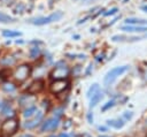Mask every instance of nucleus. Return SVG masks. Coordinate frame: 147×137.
Listing matches in <instances>:
<instances>
[{
  "mask_svg": "<svg viewBox=\"0 0 147 137\" xmlns=\"http://www.w3.org/2000/svg\"><path fill=\"white\" fill-rule=\"evenodd\" d=\"M74 38H75V39H78V38H79V36H78V35H75V36H74Z\"/></svg>",
  "mask_w": 147,
  "mask_h": 137,
  "instance_id": "38",
  "label": "nucleus"
},
{
  "mask_svg": "<svg viewBox=\"0 0 147 137\" xmlns=\"http://www.w3.org/2000/svg\"><path fill=\"white\" fill-rule=\"evenodd\" d=\"M62 112H63V109L62 108H56L55 111H54V116H56V117H61V115H62Z\"/></svg>",
  "mask_w": 147,
  "mask_h": 137,
  "instance_id": "25",
  "label": "nucleus"
},
{
  "mask_svg": "<svg viewBox=\"0 0 147 137\" xmlns=\"http://www.w3.org/2000/svg\"><path fill=\"white\" fill-rule=\"evenodd\" d=\"M31 74V67L29 64H22L16 68L14 73V78L17 82H24Z\"/></svg>",
  "mask_w": 147,
  "mask_h": 137,
  "instance_id": "5",
  "label": "nucleus"
},
{
  "mask_svg": "<svg viewBox=\"0 0 147 137\" xmlns=\"http://www.w3.org/2000/svg\"><path fill=\"white\" fill-rule=\"evenodd\" d=\"M92 70H93V64H92V63H90V64H88V67H87V69H86V71H85V75H86V76H88V75L91 74V71H92Z\"/></svg>",
  "mask_w": 147,
  "mask_h": 137,
  "instance_id": "26",
  "label": "nucleus"
},
{
  "mask_svg": "<svg viewBox=\"0 0 147 137\" xmlns=\"http://www.w3.org/2000/svg\"><path fill=\"white\" fill-rule=\"evenodd\" d=\"M126 1H127V0H123V2H124V3H125V2H126Z\"/></svg>",
  "mask_w": 147,
  "mask_h": 137,
  "instance_id": "41",
  "label": "nucleus"
},
{
  "mask_svg": "<svg viewBox=\"0 0 147 137\" xmlns=\"http://www.w3.org/2000/svg\"><path fill=\"white\" fill-rule=\"evenodd\" d=\"M100 90V86H99V84L98 83H94V84H92L90 87H88V90H87V92H86V96H87V98H91V97H93L98 91Z\"/></svg>",
  "mask_w": 147,
  "mask_h": 137,
  "instance_id": "16",
  "label": "nucleus"
},
{
  "mask_svg": "<svg viewBox=\"0 0 147 137\" xmlns=\"http://www.w3.org/2000/svg\"><path fill=\"white\" fill-rule=\"evenodd\" d=\"M87 122L88 123H93V113L92 112L87 113Z\"/></svg>",
  "mask_w": 147,
  "mask_h": 137,
  "instance_id": "27",
  "label": "nucleus"
},
{
  "mask_svg": "<svg viewBox=\"0 0 147 137\" xmlns=\"http://www.w3.org/2000/svg\"><path fill=\"white\" fill-rule=\"evenodd\" d=\"M68 75H69V68L65 66V63H63V61L57 62V64L51 73V77L54 79H67Z\"/></svg>",
  "mask_w": 147,
  "mask_h": 137,
  "instance_id": "4",
  "label": "nucleus"
},
{
  "mask_svg": "<svg viewBox=\"0 0 147 137\" xmlns=\"http://www.w3.org/2000/svg\"><path fill=\"white\" fill-rule=\"evenodd\" d=\"M132 117H133V113H132V112H130V111H125V112L123 113V120H124V121L131 120Z\"/></svg>",
  "mask_w": 147,
  "mask_h": 137,
  "instance_id": "23",
  "label": "nucleus"
},
{
  "mask_svg": "<svg viewBox=\"0 0 147 137\" xmlns=\"http://www.w3.org/2000/svg\"><path fill=\"white\" fill-rule=\"evenodd\" d=\"M87 18H90V16H86V17H84V18H82V20H79V21H78V24H82V23H84V22H85Z\"/></svg>",
  "mask_w": 147,
  "mask_h": 137,
  "instance_id": "31",
  "label": "nucleus"
},
{
  "mask_svg": "<svg viewBox=\"0 0 147 137\" xmlns=\"http://www.w3.org/2000/svg\"><path fill=\"white\" fill-rule=\"evenodd\" d=\"M37 100V97L34 94H31V93H28V94H22L20 98H18V104L20 106H28V107H31V106H34L33 104L36 102Z\"/></svg>",
  "mask_w": 147,
  "mask_h": 137,
  "instance_id": "8",
  "label": "nucleus"
},
{
  "mask_svg": "<svg viewBox=\"0 0 147 137\" xmlns=\"http://www.w3.org/2000/svg\"><path fill=\"white\" fill-rule=\"evenodd\" d=\"M63 16V13L62 12H54L52 13L51 15L48 16H40V17H34V18H31L29 20L28 22L34 24V25H45V24H49L52 22H55V21H59L60 18H62Z\"/></svg>",
  "mask_w": 147,
  "mask_h": 137,
  "instance_id": "2",
  "label": "nucleus"
},
{
  "mask_svg": "<svg viewBox=\"0 0 147 137\" xmlns=\"http://www.w3.org/2000/svg\"><path fill=\"white\" fill-rule=\"evenodd\" d=\"M118 10V8L117 7H113L111 9H109V10H107L106 13H103V15L105 16H109V15H114V14H116V12Z\"/></svg>",
  "mask_w": 147,
  "mask_h": 137,
  "instance_id": "24",
  "label": "nucleus"
},
{
  "mask_svg": "<svg viewBox=\"0 0 147 137\" xmlns=\"http://www.w3.org/2000/svg\"><path fill=\"white\" fill-rule=\"evenodd\" d=\"M121 30L124 32H147V26H140V25H123L121 26Z\"/></svg>",
  "mask_w": 147,
  "mask_h": 137,
  "instance_id": "11",
  "label": "nucleus"
},
{
  "mask_svg": "<svg viewBox=\"0 0 147 137\" xmlns=\"http://www.w3.org/2000/svg\"><path fill=\"white\" fill-rule=\"evenodd\" d=\"M75 1H79V0H75ZM80 1H82V0H80Z\"/></svg>",
  "mask_w": 147,
  "mask_h": 137,
  "instance_id": "42",
  "label": "nucleus"
},
{
  "mask_svg": "<svg viewBox=\"0 0 147 137\" xmlns=\"http://www.w3.org/2000/svg\"><path fill=\"white\" fill-rule=\"evenodd\" d=\"M16 44H23V40H18V39H17V40H16Z\"/></svg>",
  "mask_w": 147,
  "mask_h": 137,
  "instance_id": "37",
  "label": "nucleus"
},
{
  "mask_svg": "<svg viewBox=\"0 0 147 137\" xmlns=\"http://www.w3.org/2000/svg\"><path fill=\"white\" fill-rule=\"evenodd\" d=\"M2 90L6 91V92H14V91L16 90V85H14V84L10 83V82H6V83H3V85H2Z\"/></svg>",
  "mask_w": 147,
  "mask_h": 137,
  "instance_id": "18",
  "label": "nucleus"
},
{
  "mask_svg": "<svg viewBox=\"0 0 147 137\" xmlns=\"http://www.w3.org/2000/svg\"><path fill=\"white\" fill-rule=\"evenodd\" d=\"M84 137H91V136H90V135H87V134H86V135H84Z\"/></svg>",
  "mask_w": 147,
  "mask_h": 137,
  "instance_id": "40",
  "label": "nucleus"
},
{
  "mask_svg": "<svg viewBox=\"0 0 147 137\" xmlns=\"http://www.w3.org/2000/svg\"><path fill=\"white\" fill-rule=\"evenodd\" d=\"M37 107L36 106H31V107H26L25 109H24V113H23V116L24 117H28V119H30V117H32V116H34L36 114H37Z\"/></svg>",
  "mask_w": 147,
  "mask_h": 137,
  "instance_id": "15",
  "label": "nucleus"
},
{
  "mask_svg": "<svg viewBox=\"0 0 147 137\" xmlns=\"http://www.w3.org/2000/svg\"><path fill=\"white\" fill-rule=\"evenodd\" d=\"M107 124L115 129H121L124 127L125 122L123 119H113V120H107Z\"/></svg>",
  "mask_w": 147,
  "mask_h": 137,
  "instance_id": "14",
  "label": "nucleus"
},
{
  "mask_svg": "<svg viewBox=\"0 0 147 137\" xmlns=\"http://www.w3.org/2000/svg\"><path fill=\"white\" fill-rule=\"evenodd\" d=\"M40 53H41V51H40V48L38 46H33L29 51V55H30L31 59H37L40 55Z\"/></svg>",
  "mask_w": 147,
  "mask_h": 137,
  "instance_id": "17",
  "label": "nucleus"
},
{
  "mask_svg": "<svg viewBox=\"0 0 147 137\" xmlns=\"http://www.w3.org/2000/svg\"><path fill=\"white\" fill-rule=\"evenodd\" d=\"M141 10H144V12H146V13H147V5L141 6Z\"/></svg>",
  "mask_w": 147,
  "mask_h": 137,
  "instance_id": "34",
  "label": "nucleus"
},
{
  "mask_svg": "<svg viewBox=\"0 0 147 137\" xmlns=\"http://www.w3.org/2000/svg\"><path fill=\"white\" fill-rule=\"evenodd\" d=\"M3 106H5V102L0 100V112H2V108H3Z\"/></svg>",
  "mask_w": 147,
  "mask_h": 137,
  "instance_id": "33",
  "label": "nucleus"
},
{
  "mask_svg": "<svg viewBox=\"0 0 147 137\" xmlns=\"http://www.w3.org/2000/svg\"><path fill=\"white\" fill-rule=\"evenodd\" d=\"M105 55H106V54H105V52H102L101 54H99V55H96V56H95V60H96V61H100V60H102V59L105 58Z\"/></svg>",
  "mask_w": 147,
  "mask_h": 137,
  "instance_id": "28",
  "label": "nucleus"
},
{
  "mask_svg": "<svg viewBox=\"0 0 147 137\" xmlns=\"http://www.w3.org/2000/svg\"><path fill=\"white\" fill-rule=\"evenodd\" d=\"M49 137H55V136H49Z\"/></svg>",
  "mask_w": 147,
  "mask_h": 137,
  "instance_id": "43",
  "label": "nucleus"
},
{
  "mask_svg": "<svg viewBox=\"0 0 147 137\" xmlns=\"http://www.w3.org/2000/svg\"><path fill=\"white\" fill-rule=\"evenodd\" d=\"M99 137H110V136H105V135H100Z\"/></svg>",
  "mask_w": 147,
  "mask_h": 137,
  "instance_id": "39",
  "label": "nucleus"
},
{
  "mask_svg": "<svg viewBox=\"0 0 147 137\" xmlns=\"http://www.w3.org/2000/svg\"><path fill=\"white\" fill-rule=\"evenodd\" d=\"M48 106H49V101L48 100H44L42 101V107H45L46 109H48Z\"/></svg>",
  "mask_w": 147,
  "mask_h": 137,
  "instance_id": "29",
  "label": "nucleus"
},
{
  "mask_svg": "<svg viewBox=\"0 0 147 137\" xmlns=\"http://www.w3.org/2000/svg\"><path fill=\"white\" fill-rule=\"evenodd\" d=\"M14 21H15V18H13L11 16L6 15V14L0 12V23H10V22H14Z\"/></svg>",
  "mask_w": 147,
  "mask_h": 137,
  "instance_id": "20",
  "label": "nucleus"
},
{
  "mask_svg": "<svg viewBox=\"0 0 147 137\" xmlns=\"http://www.w3.org/2000/svg\"><path fill=\"white\" fill-rule=\"evenodd\" d=\"M42 113L41 112H37V114L33 116V119H30V120H28V121H25L24 122V124H23V127L25 128V129H33V128H36L39 123H40V121H41V119H42Z\"/></svg>",
  "mask_w": 147,
  "mask_h": 137,
  "instance_id": "9",
  "label": "nucleus"
},
{
  "mask_svg": "<svg viewBox=\"0 0 147 137\" xmlns=\"http://www.w3.org/2000/svg\"><path fill=\"white\" fill-rule=\"evenodd\" d=\"M21 35H22V32H20V31H11V30H3L2 31L3 37H18Z\"/></svg>",
  "mask_w": 147,
  "mask_h": 137,
  "instance_id": "19",
  "label": "nucleus"
},
{
  "mask_svg": "<svg viewBox=\"0 0 147 137\" xmlns=\"http://www.w3.org/2000/svg\"><path fill=\"white\" fill-rule=\"evenodd\" d=\"M129 69H130V66H127V64H125V66H118V67H115V68L110 69V70L106 74V76H105V78H103V84H105L106 86H110V85L116 81V78H117L118 76L123 75V74L126 73Z\"/></svg>",
  "mask_w": 147,
  "mask_h": 137,
  "instance_id": "1",
  "label": "nucleus"
},
{
  "mask_svg": "<svg viewBox=\"0 0 147 137\" xmlns=\"http://www.w3.org/2000/svg\"><path fill=\"white\" fill-rule=\"evenodd\" d=\"M18 128V121L14 117H9L1 124V135L3 137H10L16 132Z\"/></svg>",
  "mask_w": 147,
  "mask_h": 137,
  "instance_id": "3",
  "label": "nucleus"
},
{
  "mask_svg": "<svg viewBox=\"0 0 147 137\" xmlns=\"http://www.w3.org/2000/svg\"><path fill=\"white\" fill-rule=\"evenodd\" d=\"M57 137H74L72 135H69V134H65V132H62V134H60Z\"/></svg>",
  "mask_w": 147,
  "mask_h": 137,
  "instance_id": "30",
  "label": "nucleus"
},
{
  "mask_svg": "<svg viewBox=\"0 0 147 137\" xmlns=\"http://www.w3.org/2000/svg\"><path fill=\"white\" fill-rule=\"evenodd\" d=\"M60 124V119L56 117V116H53V117H49L47 120H45L42 123H41V127H40V131L41 132H46V131H52V130H55Z\"/></svg>",
  "mask_w": 147,
  "mask_h": 137,
  "instance_id": "7",
  "label": "nucleus"
},
{
  "mask_svg": "<svg viewBox=\"0 0 147 137\" xmlns=\"http://www.w3.org/2000/svg\"><path fill=\"white\" fill-rule=\"evenodd\" d=\"M98 130H100V131H107V128L103 127V125H99L98 127Z\"/></svg>",
  "mask_w": 147,
  "mask_h": 137,
  "instance_id": "32",
  "label": "nucleus"
},
{
  "mask_svg": "<svg viewBox=\"0 0 147 137\" xmlns=\"http://www.w3.org/2000/svg\"><path fill=\"white\" fill-rule=\"evenodd\" d=\"M116 105V99L114 98V99H110L109 101H107L102 107H101V111L102 112H106V111H108L109 108H111V107H114Z\"/></svg>",
  "mask_w": 147,
  "mask_h": 137,
  "instance_id": "21",
  "label": "nucleus"
},
{
  "mask_svg": "<svg viewBox=\"0 0 147 137\" xmlns=\"http://www.w3.org/2000/svg\"><path fill=\"white\" fill-rule=\"evenodd\" d=\"M14 62H15V59L11 58V56H6V58H3V59L1 60V63L5 64V66H10V64H13Z\"/></svg>",
  "mask_w": 147,
  "mask_h": 137,
  "instance_id": "22",
  "label": "nucleus"
},
{
  "mask_svg": "<svg viewBox=\"0 0 147 137\" xmlns=\"http://www.w3.org/2000/svg\"><path fill=\"white\" fill-rule=\"evenodd\" d=\"M126 25H140V26H147V20L145 18H137V17H130L125 21Z\"/></svg>",
  "mask_w": 147,
  "mask_h": 137,
  "instance_id": "12",
  "label": "nucleus"
},
{
  "mask_svg": "<svg viewBox=\"0 0 147 137\" xmlns=\"http://www.w3.org/2000/svg\"><path fill=\"white\" fill-rule=\"evenodd\" d=\"M44 89V82L41 79H37L34 82H32L30 84V86L28 87V93H31V94H37L39 93L41 90Z\"/></svg>",
  "mask_w": 147,
  "mask_h": 137,
  "instance_id": "10",
  "label": "nucleus"
},
{
  "mask_svg": "<svg viewBox=\"0 0 147 137\" xmlns=\"http://www.w3.org/2000/svg\"><path fill=\"white\" fill-rule=\"evenodd\" d=\"M68 86H69V82L67 79H55L54 82L51 83L49 90H51L52 93L59 94V93L63 92Z\"/></svg>",
  "mask_w": 147,
  "mask_h": 137,
  "instance_id": "6",
  "label": "nucleus"
},
{
  "mask_svg": "<svg viewBox=\"0 0 147 137\" xmlns=\"http://www.w3.org/2000/svg\"><path fill=\"white\" fill-rule=\"evenodd\" d=\"M102 98H103V92L99 90L93 97H91V100H90V108L95 107V106L102 100Z\"/></svg>",
  "mask_w": 147,
  "mask_h": 137,
  "instance_id": "13",
  "label": "nucleus"
},
{
  "mask_svg": "<svg viewBox=\"0 0 147 137\" xmlns=\"http://www.w3.org/2000/svg\"><path fill=\"white\" fill-rule=\"evenodd\" d=\"M91 1H93V0H82L83 3H88V2H91Z\"/></svg>",
  "mask_w": 147,
  "mask_h": 137,
  "instance_id": "36",
  "label": "nucleus"
},
{
  "mask_svg": "<svg viewBox=\"0 0 147 137\" xmlns=\"http://www.w3.org/2000/svg\"><path fill=\"white\" fill-rule=\"evenodd\" d=\"M18 137H33L32 135H28V134H24V135H21V136H18Z\"/></svg>",
  "mask_w": 147,
  "mask_h": 137,
  "instance_id": "35",
  "label": "nucleus"
}]
</instances>
